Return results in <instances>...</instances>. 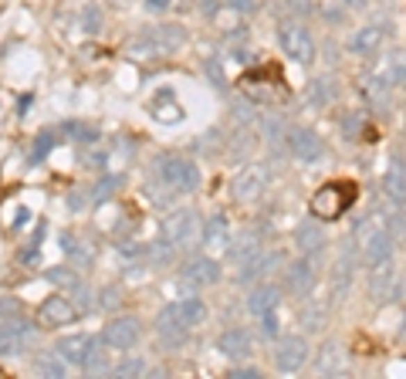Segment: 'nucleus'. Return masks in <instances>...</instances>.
<instances>
[{"mask_svg":"<svg viewBox=\"0 0 406 379\" xmlns=\"http://www.w3.org/2000/svg\"><path fill=\"white\" fill-rule=\"evenodd\" d=\"M200 322H206V305L200 298H179V302L166 305L156 318V332L166 346H183L186 332L197 329Z\"/></svg>","mask_w":406,"mask_h":379,"instance_id":"f257e3e1","label":"nucleus"},{"mask_svg":"<svg viewBox=\"0 0 406 379\" xmlns=\"http://www.w3.org/2000/svg\"><path fill=\"white\" fill-rule=\"evenodd\" d=\"M186 45V31L179 24H159L152 27V31H143L129 51L136 54V58H166V54H177L179 48Z\"/></svg>","mask_w":406,"mask_h":379,"instance_id":"f03ea898","label":"nucleus"},{"mask_svg":"<svg viewBox=\"0 0 406 379\" xmlns=\"http://www.w3.org/2000/svg\"><path fill=\"white\" fill-rule=\"evenodd\" d=\"M156 173L159 183L170 190V193H193L200 186V170L193 159H183V156H163L156 163Z\"/></svg>","mask_w":406,"mask_h":379,"instance_id":"7ed1b4c3","label":"nucleus"},{"mask_svg":"<svg viewBox=\"0 0 406 379\" xmlns=\"http://www.w3.org/2000/svg\"><path fill=\"white\" fill-rule=\"evenodd\" d=\"M163 241L177 251H190L197 241H200V220L193 210H173L166 220H163Z\"/></svg>","mask_w":406,"mask_h":379,"instance_id":"20e7f679","label":"nucleus"},{"mask_svg":"<svg viewBox=\"0 0 406 379\" xmlns=\"http://www.w3.org/2000/svg\"><path fill=\"white\" fill-rule=\"evenodd\" d=\"M355 200V190L352 183H325L315 197H311V213L318 217V220H335V217H342Z\"/></svg>","mask_w":406,"mask_h":379,"instance_id":"39448f33","label":"nucleus"},{"mask_svg":"<svg viewBox=\"0 0 406 379\" xmlns=\"http://www.w3.org/2000/svg\"><path fill=\"white\" fill-rule=\"evenodd\" d=\"M143 339V322L136 315H115L112 322H105L99 342L108 349H132Z\"/></svg>","mask_w":406,"mask_h":379,"instance_id":"423d86ee","label":"nucleus"},{"mask_svg":"<svg viewBox=\"0 0 406 379\" xmlns=\"http://www.w3.org/2000/svg\"><path fill=\"white\" fill-rule=\"evenodd\" d=\"M38 339V329L27 318H7L0 322V355H24Z\"/></svg>","mask_w":406,"mask_h":379,"instance_id":"0eeeda50","label":"nucleus"},{"mask_svg":"<svg viewBox=\"0 0 406 379\" xmlns=\"http://www.w3.org/2000/svg\"><path fill=\"white\" fill-rule=\"evenodd\" d=\"M278 41H281V51H284L291 61H298V65H311V61H315V38H311L308 27H302V24L281 27Z\"/></svg>","mask_w":406,"mask_h":379,"instance_id":"6e6552de","label":"nucleus"},{"mask_svg":"<svg viewBox=\"0 0 406 379\" xmlns=\"http://www.w3.org/2000/svg\"><path fill=\"white\" fill-rule=\"evenodd\" d=\"M400 291H403V281L396 275L393 261L380 264V268H369V295H373V302H393V298H400Z\"/></svg>","mask_w":406,"mask_h":379,"instance_id":"1a4fd4ad","label":"nucleus"},{"mask_svg":"<svg viewBox=\"0 0 406 379\" xmlns=\"http://www.w3.org/2000/svg\"><path fill=\"white\" fill-rule=\"evenodd\" d=\"M304 362H308V342L302 335L278 339V349H275V369L278 373H298Z\"/></svg>","mask_w":406,"mask_h":379,"instance_id":"9d476101","label":"nucleus"},{"mask_svg":"<svg viewBox=\"0 0 406 379\" xmlns=\"http://www.w3.org/2000/svg\"><path fill=\"white\" fill-rule=\"evenodd\" d=\"M78 305L72 298H65V295H51L41 302V322L48 325V329H65V325H72L78 322Z\"/></svg>","mask_w":406,"mask_h":379,"instance_id":"9b49d317","label":"nucleus"},{"mask_svg":"<svg viewBox=\"0 0 406 379\" xmlns=\"http://www.w3.org/2000/svg\"><path fill=\"white\" fill-rule=\"evenodd\" d=\"M362 254L369 268H380L393 261V234L382 227H366V241H362Z\"/></svg>","mask_w":406,"mask_h":379,"instance_id":"f8f14e48","label":"nucleus"},{"mask_svg":"<svg viewBox=\"0 0 406 379\" xmlns=\"http://www.w3.org/2000/svg\"><path fill=\"white\" fill-rule=\"evenodd\" d=\"M288 150L298 163H318L322 152H325V143H322V136L315 129H295L288 136Z\"/></svg>","mask_w":406,"mask_h":379,"instance_id":"ddd939ff","label":"nucleus"},{"mask_svg":"<svg viewBox=\"0 0 406 379\" xmlns=\"http://www.w3.org/2000/svg\"><path fill=\"white\" fill-rule=\"evenodd\" d=\"M315 284H318V275H315L311 261H295V264L284 268V288H288L295 298H308V295L315 291Z\"/></svg>","mask_w":406,"mask_h":379,"instance_id":"4468645a","label":"nucleus"},{"mask_svg":"<svg viewBox=\"0 0 406 379\" xmlns=\"http://www.w3.org/2000/svg\"><path fill=\"white\" fill-rule=\"evenodd\" d=\"M264 186H268V173H264V166H247L241 177L234 179V197L241 203H251L257 200L261 193H264Z\"/></svg>","mask_w":406,"mask_h":379,"instance_id":"2eb2a0df","label":"nucleus"},{"mask_svg":"<svg viewBox=\"0 0 406 379\" xmlns=\"http://www.w3.org/2000/svg\"><path fill=\"white\" fill-rule=\"evenodd\" d=\"M220 264L213 257H190L186 268H183V281H190L193 288H203V284H217L220 281Z\"/></svg>","mask_w":406,"mask_h":379,"instance_id":"dca6fc26","label":"nucleus"},{"mask_svg":"<svg viewBox=\"0 0 406 379\" xmlns=\"http://www.w3.org/2000/svg\"><path fill=\"white\" fill-rule=\"evenodd\" d=\"M149 115L156 122H163V126L179 122V119H183V108H179V102H177V92H173V88H159L149 102Z\"/></svg>","mask_w":406,"mask_h":379,"instance_id":"f3484780","label":"nucleus"},{"mask_svg":"<svg viewBox=\"0 0 406 379\" xmlns=\"http://www.w3.org/2000/svg\"><path fill=\"white\" fill-rule=\"evenodd\" d=\"M281 264H284V257H281L278 251H268V254H254L247 264H241L244 271L237 275V281H244V284H251V281H261L268 278L271 271H278Z\"/></svg>","mask_w":406,"mask_h":379,"instance_id":"a211bd4d","label":"nucleus"},{"mask_svg":"<svg viewBox=\"0 0 406 379\" xmlns=\"http://www.w3.org/2000/svg\"><path fill=\"white\" fill-rule=\"evenodd\" d=\"M386 41V27L380 24H366V27H359L352 34V41H349V51L352 54H359V58H369V54H376L380 51V45Z\"/></svg>","mask_w":406,"mask_h":379,"instance_id":"6ab92c4d","label":"nucleus"},{"mask_svg":"<svg viewBox=\"0 0 406 379\" xmlns=\"http://www.w3.org/2000/svg\"><path fill=\"white\" fill-rule=\"evenodd\" d=\"M382 190H386V197L396 203V207H403L406 203V163H403V156H393V159H389V170H386V179H382Z\"/></svg>","mask_w":406,"mask_h":379,"instance_id":"aec40b11","label":"nucleus"},{"mask_svg":"<svg viewBox=\"0 0 406 379\" xmlns=\"http://www.w3.org/2000/svg\"><path fill=\"white\" fill-rule=\"evenodd\" d=\"M92 346H95V339H92V335H85V332H78V335H65V339H58L54 353L61 355L65 362H72V366H81Z\"/></svg>","mask_w":406,"mask_h":379,"instance_id":"412c9836","label":"nucleus"},{"mask_svg":"<svg viewBox=\"0 0 406 379\" xmlns=\"http://www.w3.org/2000/svg\"><path fill=\"white\" fill-rule=\"evenodd\" d=\"M284 288L281 284H254L251 295H247V312L251 315H264V312H275L281 305Z\"/></svg>","mask_w":406,"mask_h":379,"instance_id":"4be33fe9","label":"nucleus"},{"mask_svg":"<svg viewBox=\"0 0 406 379\" xmlns=\"http://www.w3.org/2000/svg\"><path fill=\"white\" fill-rule=\"evenodd\" d=\"M325 241H329V237H325V230L318 227L311 217L302 220L298 230H295V244H298V251H302L304 257H308V254H322L325 251Z\"/></svg>","mask_w":406,"mask_h":379,"instance_id":"5701e85b","label":"nucleus"},{"mask_svg":"<svg viewBox=\"0 0 406 379\" xmlns=\"http://www.w3.org/2000/svg\"><path fill=\"white\" fill-rule=\"evenodd\" d=\"M217 349L234 359V362H241V359H247L251 355V332L244 329H227L220 339H217Z\"/></svg>","mask_w":406,"mask_h":379,"instance_id":"b1692460","label":"nucleus"},{"mask_svg":"<svg viewBox=\"0 0 406 379\" xmlns=\"http://www.w3.org/2000/svg\"><path fill=\"white\" fill-rule=\"evenodd\" d=\"M254 254H261V234H254V230H244V234H237V237H234V241L227 244L230 264H247Z\"/></svg>","mask_w":406,"mask_h":379,"instance_id":"393cba45","label":"nucleus"},{"mask_svg":"<svg viewBox=\"0 0 406 379\" xmlns=\"http://www.w3.org/2000/svg\"><path fill=\"white\" fill-rule=\"evenodd\" d=\"M386 85V88H393V85H406V51L403 48H393L386 54V61H382V72L376 75Z\"/></svg>","mask_w":406,"mask_h":379,"instance_id":"a878e982","label":"nucleus"},{"mask_svg":"<svg viewBox=\"0 0 406 379\" xmlns=\"http://www.w3.org/2000/svg\"><path fill=\"white\" fill-rule=\"evenodd\" d=\"M200 237H203L206 248H227L230 244V220L224 213H213L210 220H203Z\"/></svg>","mask_w":406,"mask_h":379,"instance_id":"bb28decb","label":"nucleus"},{"mask_svg":"<svg viewBox=\"0 0 406 379\" xmlns=\"http://www.w3.org/2000/svg\"><path fill=\"white\" fill-rule=\"evenodd\" d=\"M61 248H65V254L72 257V264H75V268H88V264H95V248H92L88 241H81L78 234H65V237H61Z\"/></svg>","mask_w":406,"mask_h":379,"instance_id":"cd10ccee","label":"nucleus"},{"mask_svg":"<svg viewBox=\"0 0 406 379\" xmlns=\"http://www.w3.org/2000/svg\"><path fill=\"white\" fill-rule=\"evenodd\" d=\"M315 369L322 376H339V369H342V346L339 342H325L318 359H315Z\"/></svg>","mask_w":406,"mask_h":379,"instance_id":"c85d7f7f","label":"nucleus"},{"mask_svg":"<svg viewBox=\"0 0 406 379\" xmlns=\"http://www.w3.org/2000/svg\"><path fill=\"white\" fill-rule=\"evenodd\" d=\"M335 295L342 298L346 291H349V284H352V248L346 244L342 248V257H339V264H335Z\"/></svg>","mask_w":406,"mask_h":379,"instance_id":"c756f323","label":"nucleus"},{"mask_svg":"<svg viewBox=\"0 0 406 379\" xmlns=\"http://www.w3.org/2000/svg\"><path fill=\"white\" fill-rule=\"evenodd\" d=\"M81 369H85V373H112V366L105 362V349H99V339H95V346L88 349L85 362H81Z\"/></svg>","mask_w":406,"mask_h":379,"instance_id":"7c9ffc66","label":"nucleus"},{"mask_svg":"<svg viewBox=\"0 0 406 379\" xmlns=\"http://www.w3.org/2000/svg\"><path fill=\"white\" fill-rule=\"evenodd\" d=\"M302 325L308 332H322L325 329V305H311V308H304L302 312Z\"/></svg>","mask_w":406,"mask_h":379,"instance_id":"2f4dec72","label":"nucleus"},{"mask_svg":"<svg viewBox=\"0 0 406 379\" xmlns=\"http://www.w3.org/2000/svg\"><path fill=\"white\" fill-rule=\"evenodd\" d=\"M38 373H44V376H65V359L58 353H51V355H41L38 359Z\"/></svg>","mask_w":406,"mask_h":379,"instance_id":"473e14b6","label":"nucleus"},{"mask_svg":"<svg viewBox=\"0 0 406 379\" xmlns=\"http://www.w3.org/2000/svg\"><path fill=\"white\" fill-rule=\"evenodd\" d=\"M146 373H149V366L143 359H126V362L112 366V376H146Z\"/></svg>","mask_w":406,"mask_h":379,"instance_id":"72a5a7b5","label":"nucleus"},{"mask_svg":"<svg viewBox=\"0 0 406 379\" xmlns=\"http://www.w3.org/2000/svg\"><path fill=\"white\" fill-rule=\"evenodd\" d=\"M81 27H85L88 34H99L102 31V7L88 3V7H85V14H81Z\"/></svg>","mask_w":406,"mask_h":379,"instance_id":"f704fd0d","label":"nucleus"},{"mask_svg":"<svg viewBox=\"0 0 406 379\" xmlns=\"http://www.w3.org/2000/svg\"><path fill=\"white\" fill-rule=\"evenodd\" d=\"M65 132H68L72 139H78V143H95V139H99V132L92 126H85V122H68Z\"/></svg>","mask_w":406,"mask_h":379,"instance_id":"c9c22d12","label":"nucleus"},{"mask_svg":"<svg viewBox=\"0 0 406 379\" xmlns=\"http://www.w3.org/2000/svg\"><path fill=\"white\" fill-rule=\"evenodd\" d=\"M318 14H322L329 24H339L342 14H346V10H342V0H322V3H318Z\"/></svg>","mask_w":406,"mask_h":379,"instance_id":"e433bc0d","label":"nucleus"},{"mask_svg":"<svg viewBox=\"0 0 406 379\" xmlns=\"http://www.w3.org/2000/svg\"><path fill=\"white\" fill-rule=\"evenodd\" d=\"M119 183H122V177H105L99 183V190L92 193V200H95V203H105L108 197H112V193H115V186H119Z\"/></svg>","mask_w":406,"mask_h":379,"instance_id":"4c0bfd02","label":"nucleus"},{"mask_svg":"<svg viewBox=\"0 0 406 379\" xmlns=\"http://www.w3.org/2000/svg\"><path fill=\"white\" fill-rule=\"evenodd\" d=\"M261 318V332L264 335H278V308L275 312H264V315H257Z\"/></svg>","mask_w":406,"mask_h":379,"instance_id":"58836bf2","label":"nucleus"},{"mask_svg":"<svg viewBox=\"0 0 406 379\" xmlns=\"http://www.w3.org/2000/svg\"><path fill=\"white\" fill-rule=\"evenodd\" d=\"M234 10H241V14H254L257 7H261V0H227Z\"/></svg>","mask_w":406,"mask_h":379,"instance_id":"ea45409f","label":"nucleus"},{"mask_svg":"<svg viewBox=\"0 0 406 379\" xmlns=\"http://www.w3.org/2000/svg\"><path fill=\"white\" fill-rule=\"evenodd\" d=\"M48 278L58 281V284H68V288H75V284H78V278L72 275V271H48Z\"/></svg>","mask_w":406,"mask_h":379,"instance_id":"a19ab883","label":"nucleus"},{"mask_svg":"<svg viewBox=\"0 0 406 379\" xmlns=\"http://www.w3.org/2000/svg\"><path fill=\"white\" fill-rule=\"evenodd\" d=\"M315 102H318V105L329 102V78H318V81H315Z\"/></svg>","mask_w":406,"mask_h":379,"instance_id":"79ce46f5","label":"nucleus"},{"mask_svg":"<svg viewBox=\"0 0 406 379\" xmlns=\"http://www.w3.org/2000/svg\"><path fill=\"white\" fill-rule=\"evenodd\" d=\"M342 126H346V139H355L362 122H359V115H346V119H342Z\"/></svg>","mask_w":406,"mask_h":379,"instance_id":"37998d69","label":"nucleus"},{"mask_svg":"<svg viewBox=\"0 0 406 379\" xmlns=\"http://www.w3.org/2000/svg\"><path fill=\"white\" fill-rule=\"evenodd\" d=\"M230 376L234 379H257L261 376V369H254V366H241V369H230Z\"/></svg>","mask_w":406,"mask_h":379,"instance_id":"c03bdc74","label":"nucleus"},{"mask_svg":"<svg viewBox=\"0 0 406 379\" xmlns=\"http://www.w3.org/2000/svg\"><path fill=\"white\" fill-rule=\"evenodd\" d=\"M119 302V288H105V298H102V308H112V305Z\"/></svg>","mask_w":406,"mask_h":379,"instance_id":"a18cd8bd","label":"nucleus"},{"mask_svg":"<svg viewBox=\"0 0 406 379\" xmlns=\"http://www.w3.org/2000/svg\"><path fill=\"white\" fill-rule=\"evenodd\" d=\"M170 3H173V0H146V7H149V10H166Z\"/></svg>","mask_w":406,"mask_h":379,"instance_id":"49530a36","label":"nucleus"},{"mask_svg":"<svg viewBox=\"0 0 406 379\" xmlns=\"http://www.w3.org/2000/svg\"><path fill=\"white\" fill-rule=\"evenodd\" d=\"M200 10H206V14H213V10H217V0H200Z\"/></svg>","mask_w":406,"mask_h":379,"instance_id":"de8ad7c7","label":"nucleus"},{"mask_svg":"<svg viewBox=\"0 0 406 379\" xmlns=\"http://www.w3.org/2000/svg\"><path fill=\"white\" fill-rule=\"evenodd\" d=\"M342 3H346V7H366L369 0H342Z\"/></svg>","mask_w":406,"mask_h":379,"instance_id":"09e8293b","label":"nucleus"}]
</instances>
